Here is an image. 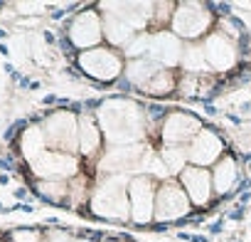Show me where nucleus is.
I'll list each match as a JSON object with an SVG mask.
<instances>
[{
    "label": "nucleus",
    "instance_id": "24",
    "mask_svg": "<svg viewBox=\"0 0 251 242\" xmlns=\"http://www.w3.org/2000/svg\"><path fill=\"white\" fill-rule=\"evenodd\" d=\"M45 237L37 230H15L10 232V242H42Z\"/></svg>",
    "mask_w": 251,
    "mask_h": 242
},
{
    "label": "nucleus",
    "instance_id": "1",
    "mask_svg": "<svg viewBox=\"0 0 251 242\" xmlns=\"http://www.w3.org/2000/svg\"><path fill=\"white\" fill-rule=\"evenodd\" d=\"M99 126L116 146H133L143 134V114L133 101L111 99L99 109Z\"/></svg>",
    "mask_w": 251,
    "mask_h": 242
},
{
    "label": "nucleus",
    "instance_id": "13",
    "mask_svg": "<svg viewBox=\"0 0 251 242\" xmlns=\"http://www.w3.org/2000/svg\"><path fill=\"white\" fill-rule=\"evenodd\" d=\"M197 134H200V121L190 114H170L165 119L163 139L168 146H182L187 141L192 144Z\"/></svg>",
    "mask_w": 251,
    "mask_h": 242
},
{
    "label": "nucleus",
    "instance_id": "17",
    "mask_svg": "<svg viewBox=\"0 0 251 242\" xmlns=\"http://www.w3.org/2000/svg\"><path fill=\"white\" fill-rule=\"evenodd\" d=\"M20 153L23 158L32 166L42 153H47V141H45V131L42 126H27L20 136Z\"/></svg>",
    "mask_w": 251,
    "mask_h": 242
},
{
    "label": "nucleus",
    "instance_id": "4",
    "mask_svg": "<svg viewBox=\"0 0 251 242\" xmlns=\"http://www.w3.org/2000/svg\"><path fill=\"white\" fill-rule=\"evenodd\" d=\"M45 141L59 153L74 156L79 149V119L72 111H54L42 124Z\"/></svg>",
    "mask_w": 251,
    "mask_h": 242
},
{
    "label": "nucleus",
    "instance_id": "11",
    "mask_svg": "<svg viewBox=\"0 0 251 242\" xmlns=\"http://www.w3.org/2000/svg\"><path fill=\"white\" fill-rule=\"evenodd\" d=\"M103 171H113L118 176H123L126 171H141L148 168V153L143 146H116L113 151L106 153V158L101 161Z\"/></svg>",
    "mask_w": 251,
    "mask_h": 242
},
{
    "label": "nucleus",
    "instance_id": "8",
    "mask_svg": "<svg viewBox=\"0 0 251 242\" xmlns=\"http://www.w3.org/2000/svg\"><path fill=\"white\" fill-rule=\"evenodd\" d=\"M32 171H35V176L40 181H59V183H64L67 178L76 176L79 161H76V156H69V153L47 151L32 163Z\"/></svg>",
    "mask_w": 251,
    "mask_h": 242
},
{
    "label": "nucleus",
    "instance_id": "10",
    "mask_svg": "<svg viewBox=\"0 0 251 242\" xmlns=\"http://www.w3.org/2000/svg\"><path fill=\"white\" fill-rule=\"evenodd\" d=\"M101 37H103V23H101V18H99L96 13H91V10L79 13V15L72 20V25H69V40H72V45H76V47H81V50H94V47H99Z\"/></svg>",
    "mask_w": 251,
    "mask_h": 242
},
{
    "label": "nucleus",
    "instance_id": "25",
    "mask_svg": "<svg viewBox=\"0 0 251 242\" xmlns=\"http://www.w3.org/2000/svg\"><path fill=\"white\" fill-rule=\"evenodd\" d=\"M42 242H74L67 232H59V230H52V232H47L45 235V240Z\"/></svg>",
    "mask_w": 251,
    "mask_h": 242
},
{
    "label": "nucleus",
    "instance_id": "2",
    "mask_svg": "<svg viewBox=\"0 0 251 242\" xmlns=\"http://www.w3.org/2000/svg\"><path fill=\"white\" fill-rule=\"evenodd\" d=\"M101 10L103 15V35L113 45H126L128 47L136 32L143 30V25L153 18L151 13L155 10L153 3H103Z\"/></svg>",
    "mask_w": 251,
    "mask_h": 242
},
{
    "label": "nucleus",
    "instance_id": "22",
    "mask_svg": "<svg viewBox=\"0 0 251 242\" xmlns=\"http://www.w3.org/2000/svg\"><path fill=\"white\" fill-rule=\"evenodd\" d=\"M182 64H185V69H195V72H204L209 64H207V57H204V47H185V52H182Z\"/></svg>",
    "mask_w": 251,
    "mask_h": 242
},
{
    "label": "nucleus",
    "instance_id": "7",
    "mask_svg": "<svg viewBox=\"0 0 251 242\" xmlns=\"http://www.w3.org/2000/svg\"><path fill=\"white\" fill-rule=\"evenodd\" d=\"M79 67L89 77L101 79V82H108V79H113V77L121 74L123 62H121V57L113 50H108V47H94V50H86V52L79 55Z\"/></svg>",
    "mask_w": 251,
    "mask_h": 242
},
{
    "label": "nucleus",
    "instance_id": "3",
    "mask_svg": "<svg viewBox=\"0 0 251 242\" xmlns=\"http://www.w3.org/2000/svg\"><path fill=\"white\" fill-rule=\"evenodd\" d=\"M131 185V181L126 176H108L103 178L94 195H91V210L101 217H118V220H126L131 212V200H128V193L126 188Z\"/></svg>",
    "mask_w": 251,
    "mask_h": 242
},
{
    "label": "nucleus",
    "instance_id": "20",
    "mask_svg": "<svg viewBox=\"0 0 251 242\" xmlns=\"http://www.w3.org/2000/svg\"><path fill=\"white\" fill-rule=\"evenodd\" d=\"M160 156H163V166H165L168 173H180V171H185V168H187L185 163L190 161L187 149H182V146H165V151H163Z\"/></svg>",
    "mask_w": 251,
    "mask_h": 242
},
{
    "label": "nucleus",
    "instance_id": "15",
    "mask_svg": "<svg viewBox=\"0 0 251 242\" xmlns=\"http://www.w3.org/2000/svg\"><path fill=\"white\" fill-rule=\"evenodd\" d=\"M222 149H224V146H222V141H219L217 134H212V131H200V134L195 136V141L190 144L187 156H190L192 163H197V168H202V166L214 163V161L222 156Z\"/></svg>",
    "mask_w": 251,
    "mask_h": 242
},
{
    "label": "nucleus",
    "instance_id": "21",
    "mask_svg": "<svg viewBox=\"0 0 251 242\" xmlns=\"http://www.w3.org/2000/svg\"><path fill=\"white\" fill-rule=\"evenodd\" d=\"M175 87V79H173V74L168 72V69H160L158 74H153L141 89L146 91V94H153V96H160V94H168L170 89Z\"/></svg>",
    "mask_w": 251,
    "mask_h": 242
},
{
    "label": "nucleus",
    "instance_id": "16",
    "mask_svg": "<svg viewBox=\"0 0 251 242\" xmlns=\"http://www.w3.org/2000/svg\"><path fill=\"white\" fill-rule=\"evenodd\" d=\"M182 185L187 190V198L195 203V205H204L212 195V173L204 171V168H197V166H187L182 171Z\"/></svg>",
    "mask_w": 251,
    "mask_h": 242
},
{
    "label": "nucleus",
    "instance_id": "18",
    "mask_svg": "<svg viewBox=\"0 0 251 242\" xmlns=\"http://www.w3.org/2000/svg\"><path fill=\"white\" fill-rule=\"evenodd\" d=\"M101 144V129L96 126V119L84 114L79 116V151L91 156Z\"/></svg>",
    "mask_w": 251,
    "mask_h": 242
},
{
    "label": "nucleus",
    "instance_id": "5",
    "mask_svg": "<svg viewBox=\"0 0 251 242\" xmlns=\"http://www.w3.org/2000/svg\"><path fill=\"white\" fill-rule=\"evenodd\" d=\"M212 25V15L202 3H180L173 10V30L177 37H200Z\"/></svg>",
    "mask_w": 251,
    "mask_h": 242
},
{
    "label": "nucleus",
    "instance_id": "12",
    "mask_svg": "<svg viewBox=\"0 0 251 242\" xmlns=\"http://www.w3.org/2000/svg\"><path fill=\"white\" fill-rule=\"evenodd\" d=\"M182 45L177 40L175 32H158L148 37V52L146 60L160 64V67H173L177 62H182Z\"/></svg>",
    "mask_w": 251,
    "mask_h": 242
},
{
    "label": "nucleus",
    "instance_id": "26",
    "mask_svg": "<svg viewBox=\"0 0 251 242\" xmlns=\"http://www.w3.org/2000/svg\"><path fill=\"white\" fill-rule=\"evenodd\" d=\"M74 242H91V240H84V237H76Z\"/></svg>",
    "mask_w": 251,
    "mask_h": 242
},
{
    "label": "nucleus",
    "instance_id": "9",
    "mask_svg": "<svg viewBox=\"0 0 251 242\" xmlns=\"http://www.w3.org/2000/svg\"><path fill=\"white\" fill-rule=\"evenodd\" d=\"M187 210H190V198L182 193V188L177 183L168 181L158 188V195H155V220L158 222L177 220Z\"/></svg>",
    "mask_w": 251,
    "mask_h": 242
},
{
    "label": "nucleus",
    "instance_id": "23",
    "mask_svg": "<svg viewBox=\"0 0 251 242\" xmlns=\"http://www.w3.org/2000/svg\"><path fill=\"white\" fill-rule=\"evenodd\" d=\"M37 190H40L42 198L54 200V203L64 200V195H67V185L59 183V181H40V183H37Z\"/></svg>",
    "mask_w": 251,
    "mask_h": 242
},
{
    "label": "nucleus",
    "instance_id": "6",
    "mask_svg": "<svg viewBox=\"0 0 251 242\" xmlns=\"http://www.w3.org/2000/svg\"><path fill=\"white\" fill-rule=\"evenodd\" d=\"M155 183L151 176H136L128 185V200H131V217L138 225H146L155 217Z\"/></svg>",
    "mask_w": 251,
    "mask_h": 242
},
{
    "label": "nucleus",
    "instance_id": "19",
    "mask_svg": "<svg viewBox=\"0 0 251 242\" xmlns=\"http://www.w3.org/2000/svg\"><path fill=\"white\" fill-rule=\"evenodd\" d=\"M234 181H236V163L231 161V158H224V161H219L217 166H214V171H212V188H214V193H229V188L234 185Z\"/></svg>",
    "mask_w": 251,
    "mask_h": 242
},
{
    "label": "nucleus",
    "instance_id": "14",
    "mask_svg": "<svg viewBox=\"0 0 251 242\" xmlns=\"http://www.w3.org/2000/svg\"><path fill=\"white\" fill-rule=\"evenodd\" d=\"M204 57H207V64H209L212 69L224 72V69L234 67V62H236V50H234V45H231L229 37H224L222 32H214V35H209V40L204 42Z\"/></svg>",
    "mask_w": 251,
    "mask_h": 242
}]
</instances>
